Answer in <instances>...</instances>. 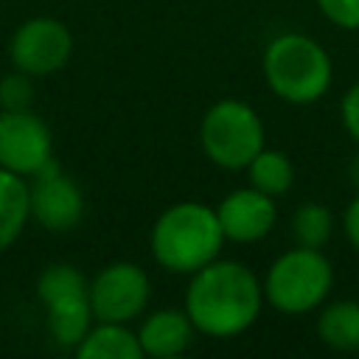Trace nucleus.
Here are the masks:
<instances>
[{
    "mask_svg": "<svg viewBox=\"0 0 359 359\" xmlns=\"http://www.w3.org/2000/svg\"><path fill=\"white\" fill-rule=\"evenodd\" d=\"M261 303L264 289L244 264L213 258L191 275L182 309L199 334L230 339L258 320Z\"/></svg>",
    "mask_w": 359,
    "mask_h": 359,
    "instance_id": "nucleus-1",
    "label": "nucleus"
},
{
    "mask_svg": "<svg viewBox=\"0 0 359 359\" xmlns=\"http://www.w3.org/2000/svg\"><path fill=\"white\" fill-rule=\"evenodd\" d=\"M224 233L219 227L216 210L185 199L168 205L151 224L149 250L151 258L174 275H194L213 258H219Z\"/></svg>",
    "mask_w": 359,
    "mask_h": 359,
    "instance_id": "nucleus-2",
    "label": "nucleus"
},
{
    "mask_svg": "<svg viewBox=\"0 0 359 359\" xmlns=\"http://www.w3.org/2000/svg\"><path fill=\"white\" fill-rule=\"evenodd\" d=\"M264 79L289 104H311L331 84L328 53L303 34H280L264 50Z\"/></svg>",
    "mask_w": 359,
    "mask_h": 359,
    "instance_id": "nucleus-3",
    "label": "nucleus"
},
{
    "mask_svg": "<svg viewBox=\"0 0 359 359\" xmlns=\"http://www.w3.org/2000/svg\"><path fill=\"white\" fill-rule=\"evenodd\" d=\"M199 146L219 168H247L250 160L264 149V123L247 101L222 98L202 115Z\"/></svg>",
    "mask_w": 359,
    "mask_h": 359,
    "instance_id": "nucleus-4",
    "label": "nucleus"
},
{
    "mask_svg": "<svg viewBox=\"0 0 359 359\" xmlns=\"http://www.w3.org/2000/svg\"><path fill=\"white\" fill-rule=\"evenodd\" d=\"M36 297L45 306V323L53 342L73 351L95 323L87 275L73 264H50L36 278Z\"/></svg>",
    "mask_w": 359,
    "mask_h": 359,
    "instance_id": "nucleus-5",
    "label": "nucleus"
},
{
    "mask_svg": "<svg viewBox=\"0 0 359 359\" xmlns=\"http://www.w3.org/2000/svg\"><path fill=\"white\" fill-rule=\"evenodd\" d=\"M331 264L314 247L283 252L264 278V297L283 314H303L320 306L331 289Z\"/></svg>",
    "mask_w": 359,
    "mask_h": 359,
    "instance_id": "nucleus-6",
    "label": "nucleus"
},
{
    "mask_svg": "<svg viewBox=\"0 0 359 359\" xmlns=\"http://www.w3.org/2000/svg\"><path fill=\"white\" fill-rule=\"evenodd\" d=\"M151 280L135 261H112L90 278V309L101 323H132L146 314Z\"/></svg>",
    "mask_w": 359,
    "mask_h": 359,
    "instance_id": "nucleus-7",
    "label": "nucleus"
},
{
    "mask_svg": "<svg viewBox=\"0 0 359 359\" xmlns=\"http://www.w3.org/2000/svg\"><path fill=\"white\" fill-rule=\"evenodd\" d=\"M73 56V34L56 17H31L20 22L8 39V59L14 70L34 79L59 73Z\"/></svg>",
    "mask_w": 359,
    "mask_h": 359,
    "instance_id": "nucleus-8",
    "label": "nucleus"
},
{
    "mask_svg": "<svg viewBox=\"0 0 359 359\" xmlns=\"http://www.w3.org/2000/svg\"><path fill=\"white\" fill-rule=\"evenodd\" d=\"M28 210L39 227L67 233L84 216V194L79 182L67 177L56 160H50L28 177Z\"/></svg>",
    "mask_w": 359,
    "mask_h": 359,
    "instance_id": "nucleus-9",
    "label": "nucleus"
},
{
    "mask_svg": "<svg viewBox=\"0 0 359 359\" xmlns=\"http://www.w3.org/2000/svg\"><path fill=\"white\" fill-rule=\"evenodd\" d=\"M50 160V126L34 109H0V168L28 180Z\"/></svg>",
    "mask_w": 359,
    "mask_h": 359,
    "instance_id": "nucleus-10",
    "label": "nucleus"
},
{
    "mask_svg": "<svg viewBox=\"0 0 359 359\" xmlns=\"http://www.w3.org/2000/svg\"><path fill=\"white\" fill-rule=\"evenodd\" d=\"M213 210H216L219 227L224 233V241H238V244L264 238L278 219L272 196L252 185L230 191Z\"/></svg>",
    "mask_w": 359,
    "mask_h": 359,
    "instance_id": "nucleus-11",
    "label": "nucleus"
},
{
    "mask_svg": "<svg viewBox=\"0 0 359 359\" xmlns=\"http://www.w3.org/2000/svg\"><path fill=\"white\" fill-rule=\"evenodd\" d=\"M196 328L185 309H154L137 325V342L143 356L171 359L188 351Z\"/></svg>",
    "mask_w": 359,
    "mask_h": 359,
    "instance_id": "nucleus-12",
    "label": "nucleus"
},
{
    "mask_svg": "<svg viewBox=\"0 0 359 359\" xmlns=\"http://www.w3.org/2000/svg\"><path fill=\"white\" fill-rule=\"evenodd\" d=\"M79 359H143L137 331L129 323H101L95 320L81 342L73 348Z\"/></svg>",
    "mask_w": 359,
    "mask_h": 359,
    "instance_id": "nucleus-13",
    "label": "nucleus"
},
{
    "mask_svg": "<svg viewBox=\"0 0 359 359\" xmlns=\"http://www.w3.org/2000/svg\"><path fill=\"white\" fill-rule=\"evenodd\" d=\"M28 180L0 168V252H6L28 224Z\"/></svg>",
    "mask_w": 359,
    "mask_h": 359,
    "instance_id": "nucleus-14",
    "label": "nucleus"
},
{
    "mask_svg": "<svg viewBox=\"0 0 359 359\" xmlns=\"http://www.w3.org/2000/svg\"><path fill=\"white\" fill-rule=\"evenodd\" d=\"M317 334L325 345L337 351H356L359 348V303L342 300L328 306L317 320Z\"/></svg>",
    "mask_w": 359,
    "mask_h": 359,
    "instance_id": "nucleus-15",
    "label": "nucleus"
},
{
    "mask_svg": "<svg viewBox=\"0 0 359 359\" xmlns=\"http://www.w3.org/2000/svg\"><path fill=\"white\" fill-rule=\"evenodd\" d=\"M250 185L269 194V196H278V194H286L294 182V168L289 163V157L283 151H275V149H261L250 165Z\"/></svg>",
    "mask_w": 359,
    "mask_h": 359,
    "instance_id": "nucleus-16",
    "label": "nucleus"
},
{
    "mask_svg": "<svg viewBox=\"0 0 359 359\" xmlns=\"http://www.w3.org/2000/svg\"><path fill=\"white\" fill-rule=\"evenodd\" d=\"M292 233H294V238H297L300 247H314V250H320V247L328 241V236H331V213H328L323 205L309 202V205H303V208L294 213V219H292Z\"/></svg>",
    "mask_w": 359,
    "mask_h": 359,
    "instance_id": "nucleus-17",
    "label": "nucleus"
},
{
    "mask_svg": "<svg viewBox=\"0 0 359 359\" xmlns=\"http://www.w3.org/2000/svg\"><path fill=\"white\" fill-rule=\"evenodd\" d=\"M34 76L11 70L0 79V109H31L34 104Z\"/></svg>",
    "mask_w": 359,
    "mask_h": 359,
    "instance_id": "nucleus-18",
    "label": "nucleus"
},
{
    "mask_svg": "<svg viewBox=\"0 0 359 359\" xmlns=\"http://www.w3.org/2000/svg\"><path fill=\"white\" fill-rule=\"evenodd\" d=\"M317 6L339 28H359V0H317Z\"/></svg>",
    "mask_w": 359,
    "mask_h": 359,
    "instance_id": "nucleus-19",
    "label": "nucleus"
},
{
    "mask_svg": "<svg viewBox=\"0 0 359 359\" xmlns=\"http://www.w3.org/2000/svg\"><path fill=\"white\" fill-rule=\"evenodd\" d=\"M342 121L348 126V132L359 140V84L348 90L345 101H342Z\"/></svg>",
    "mask_w": 359,
    "mask_h": 359,
    "instance_id": "nucleus-20",
    "label": "nucleus"
},
{
    "mask_svg": "<svg viewBox=\"0 0 359 359\" xmlns=\"http://www.w3.org/2000/svg\"><path fill=\"white\" fill-rule=\"evenodd\" d=\"M345 233H348L351 244L359 250V199L351 202V208H348V213H345Z\"/></svg>",
    "mask_w": 359,
    "mask_h": 359,
    "instance_id": "nucleus-21",
    "label": "nucleus"
},
{
    "mask_svg": "<svg viewBox=\"0 0 359 359\" xmlns=\"http://www.w3.org/2000/svg\"><path fill=\"white\" fill-rule=\"evenodd\" d=\"M351 177H353V182L359 185V157H356V160L351 163Z\"/></svg>",
    "mask_w": 359,
    "mask_h": 359,
    "instance_id": "nucleus-22",
    "label": "nucleus"
}]
</instances>
